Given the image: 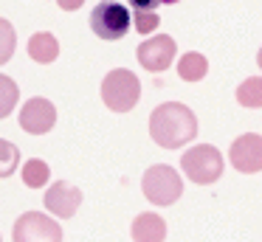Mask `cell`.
I'll return each instance as SVG.
<instances>
[{"instance_id": "cell-10", "label": "cell", "mask_w": 262, "mask_h": 242, "mask_svg": "<svg viewBox=\"0 0 262 242\" xmlns=\"http://www.w3.org/2000/svg\"><path fill=\"white\" fill-rule=\"evenodd\" d=\"M42 203H46V208L54 214V217L68 219V217H74V214L79 211L82 191L76 189L74 183H68V180H57V183L46 191V200Z\"/></svg>"}, {"instance_id": "cell-2", "label": "cell", "mask_w": 262, "mask_h": 242, "mask_svg": "<svg viewBox=\"0 0 262 242\" xmlns=\"http://www.w3.org/2000/svg\"><path fill=\"white\" fill-rule=\"evenodd\" d=\"M141 99V82L133 71L127 68H116L104 76L102 82V101L113 113H130Z\"/></svg>"}, {"instance_id": "cell-12", "label": "cell", "mask_w": 262, "mask_h": 242, "mask_svg": "<svg viewBox=\"0 0 262 242\" xmlns=\"http://www.w3.org/2000/svg\"><path fill=\"white\" fill-rule=\"evenodd\" d=\"M29 56L40 65H51L54 59L59 56V42L54 34L48 31H37L34 37L29 39Z\"/></svg>"}, {"instance_id": "cell-19", "label": "cell", "mask_w": 262, "mask_h": 242, "mask_svg": "<svg viewBox=\"0 0 262 242\" xmlns=\"http://www.w3.org/2000/svg\"><path fill=\"white\" fill-rule=\"evenodd\" d=\"M14 45H17V34H14V26L9 20L0 17V65L9 62L14 56Z\"/></svg>"}, {"instance_id": "cell-11", "label": "cell", "mask_w": 262, "mask_h": 242, "mask_svg": "<svg viewBox=\"0 0 262 242\" xmlns=\"http://www.w3.org/2000/svg\"><path fill=\"white\" fill-rule=\"evenodd\" d=\"M130 234L136 242H164L166 239V223L155 211H144L133 219Z\"/></svg>"}, {"instance_id": "cell-17", "label": "cell", "mask_w": 262, "mask_h": 242, "mask_svg": "<svg viewBox=\"0 0 262 242\" xmlns=\"http://www.w3.org/2000/svg\"><path fill=\"white\" fill-rule=\"evenodd\" d=\"M17 99H20L17 82L0 73V118H6L9 113H12L14 107H17Z\"/></svg>"}, {"instance_id": "cell-7", "label": "cell", "mask_w": 262, "mask_h": 242, "mask_svg": "<svg viewBox=\"0 0 262 242\" xmlns=\"http://www.w3.org/2000/svg\"><path fill=\"white\" fill-rule=\"evenodd\" d=\"M175 51H178L175 39L166 37V34H158V37L144 39V42L138 45L136 56H138V62H141V68H147V71H152V73H161L172 65Z\"/></svg>"}, {"instance_id": "cell-6", "label": "cell", "mask_w": 262, "mask_h": 242, "mask_svg": "<svg viewBox=\"0 0 262 242\" xmlns=\"http://www.w3.org/2000/svg\"><path fill=\"white\" fill-rule=\"evenodd\" d=\"M14 242H62V228L54 223L48 214L26 211L14 223Z\"/></svg>"}, {"instance_id": "cell-21", "label": "cell", "mask_w": 262, "mask_h": 242, "mask_svg": "<svg viewBox=\"0 0 262 242\" xmlns=\"http://www.w3.org/2000/svg\"><path fill=\"white\" fill-rule=\"evenodd\" d=\"M0 242H3V239H0Z\"/></svg>"}, {"instance_id": "cell-13", "label": "cell", "mask_w": 262, "mask_h": 242, "mask_svg": "<svg viewBox=\"0 0 262 242\" xmlns=\"http://www.w3.org/2000/svg\"><path fill=\"white\" fill-rule=\"evenodd\" d=\"M206 73H209V59L203 54H198V51H189V54H183L178 59V76L183 82H200Z\"/></svg>"}, {"instance_id": "cell-16", "label": "cell", "mask_w": 262, "mask_h": 242, "mask_svg": "<svg viewBox=\"0 0 262 242\" xmlns=\"http://www.w3.org/2000/svg\"><path fill=\"white\" fill-rule=\"evenodd\" d=\"M48 180H51V169H48L46 161L31 158V161L23 166V183L29 186V189H42Z\"/></svg>"}, {"instance_id": "cell-9", "label": "cell", "mask_w": 262, "mask_h": 242, "mask_svg": "<svg viewBox=\"0 0 262 242\" xmlns=\"http://www.w3.org/2000/svg\"><path fill=\"white\" fill-rule=\"evenodd\" d=\"M57 124V107L51 104L48 99L37 96V99H29L20 110V127L31 135H46L54 129Z\"/></svg>"}, {"instance_id": "cell-3", "label": "cell", "mask_w": 262, "mask_h": 242, "mask_svg": "<svg viewBox=\"0 0 262 242\" xmlns=\"http://www.w3.org/2000/svg\"><path fill=\"white\" fill-rule=\"evenodd\" d=\"M181 169L192 183L209 186V183H214V180H220V174H223V155H220V149L211 146V144H198L189 152H183Z\"/></svg>"}, {"instance_id": "cell-5", "label": "cell", "mask_w": 262, "mask_h": 242, "mask_svg": "<svg viewBox=\"0 0 262 242\" xmlns=\"http://www.w3.org/2000/svg\"><path fill=\"white\" fill-rule=\"evenodd\" d=\"M130 9L124 3H116V0H104V3L93 6L91 11V28L96 37L102 39H121L127 31H130Z\"/></svg>"}, {"instance_id": "cell-18", "label": "cell", "mask_w": 262, "mask_h": 242, "mask_svg": "<svg viewBox=\"0 0 262 242\" xmlns=\"http://www.w3.org/2000/svg\"><path fill=\"white\" fill-rule=\"evenodd\" d=\"M20 166V149L12 141L0 138V178H9Z\"/></svg>"}, {"instance_id": "cell-14", "label": "cell", "mask_w": 262, "mask_h": 242, "mask_svg": "<svg viewBox=\"0 0 262 242\" xmlns=\"http://www.w3.org/2000/svg\"><path fill=\"white\" fill-rule=\"evenodd\" d=\"M155 6L158 3H144V0H136L133 3V23H136V31L141 34H152L155 28H158V14H155Z\"/></svg>"}, {"instance_id": "cell-15", "label": "cell", "mask_w": 262, "mask_h": 242, "mask_svg": "<svg viewBox=\"0 0 262 242\" xmlns=\"http://www.w3.org/2000/svg\"><path fill=\"white\" fill-rule=\"evenodd\" d=\"M237 101L243 107H251V110L262 107V76L245 79V82L237 87Z\"/></svg>"}, {"instance_id": "cell-8", "label": "cell", "mask_w": 262, "mask_h": 242, "mask_svg": "<svg viewBox=\"0 0 262 242\" xmlns=\"http://www.w3.org/2000/svg\"><path fill=\"white\" fill-rule=\"evenodd\" d=\"M228 158H231V166L237 172H245V174L262 172V135L256 133L239 135L228 149Z\"/></svg>"}, {"instance_id": "cell-1", "label": "cell", "mask_w": 262, "mask_h": 242, "mask_svg": "<svg viewBox=\"0 0 262 242\" xmlns=\"http://www.w3.org/2000/svg\"><path fill=\"white\" fill-rule=\"evenodd\" d=\"M149 135L164 149H178L198 135V118L181 101H164L149 116Z\"/></svg>"}, {"instance_id": "cell-20", "label": "cell", "mask_w": 262, "mask_h": 242, "mask_svg": "<svg viewBox=\"0 0 262 242\" xmlns=\"http://www.w3.org/2000/svg\"><path fill=\"white\" fill-rule=\"evenodd\" d=\"M256 65H259V71H262V48H259V54H256Z\"/></svg>"}, {"instance_id": "cell-4", "label": "cell", "mask_w": 262, "mask_h": 242, "mask_svg": "<svg viewBox=\"0 0 262 242\" xmlns=\"http://www.w3.org/2000/svg\"><path fill=\"white\" fill-rule=\"evenodd\" d=\"M141 189H144V197H147L149 203H155V206H172V203H178V197L183 194V180L172 166L155 163V166H149L147 172H144Z\"/></svg>"}]
</instances>
